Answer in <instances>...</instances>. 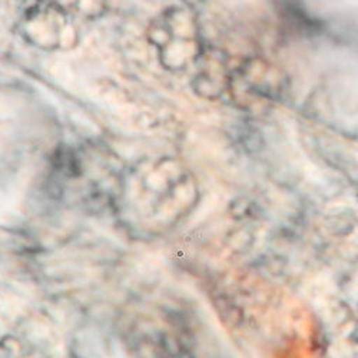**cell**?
<instances>
[{"label": "cell", "instance_id": "cell-1", "mask_svg": "<svg viewBox=\"0 0 358 358\" xmlns=\"http://www.w3.org/2000/svg\"><path fill=\"white\" fill-rule=\"evenodd\" d=\"M66 20L57 8H38L24 19V35L32 36L39 46L55 48L62 43Z\"/></svg>", "mask_w": 358, "mask_h": 358}]
</instances>
